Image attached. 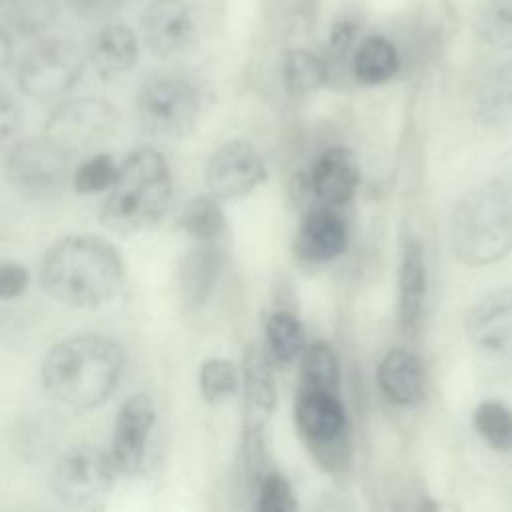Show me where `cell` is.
Instances as JSON below:
<instances>
[{"mask_svg":"<svg viewBox=\"0 0 512 512\" xmlns=\"http://www.w3.org/2000/svg\"><path fill=\"white\" fill-rule=\"evenodd\" d=\"M122 370L124 352L112 338L80 334L50 348L42 362V384L60 404L86 410L114 392Z\"/></svg>","mask_w":512,"mask_h":512,"instance_id":"6da1fadb","label":"cell"},{"mask_svg":"<svg viewBox=\"0 0 512 512\" xmlns=\"http://www.w3.org/2000/svg\"><path fill=\"white\" fill-rule=\"evenodd\" d=\"M118 250L90 234L60 238L44 256L40 280L44 290L70 306L92 308L110 300L122 282Z\"/></svg>","mask_w":512,"mask_h":512,"instance_id":"7a4b0ae2","label":"cell"},{"mask_svg":"<svg viewBox=\"0 0 512 512\" xmlns=\"http://www.w3.org/2000/svg\"><path fill=\"white\" fill-rule=\"evenodd\" d=\"M450 248L466 266H488L512 250V182L494 176L468 190L450 216Z\"/></svg>","mask_w":512,"mask_h":512,"instance_id":"3957f363","label":"cell"},{"mask_svg":"<svg viewBox=\"0 0 512 512\" xmlns=\"http://www.w3.org/2000/svg\"><path fill=\"white\" fill-rule=\"evenodd\" d=\"M102 204V222L118 232L132 234L158 222L172 194L170 168L154 148L132 152L116 170Z\"/></svg>","mask_w":512,"mask_h":512,"instance_id":"277c9868","label":"cell"},{"mask_svg":"<svg viewBox=\"0 0 512 512\" xmlns=\"http://www.w3.org/2000/svg\"><path fill=\"white\" fill-rule=\"evenodd\" d=\"M296 426L312 456L328 470L344 468L350 456L348 418L336 392L298 390Z\"/></svg>","mask_w":512,"mask_h":512,"instance_id":"5b68a950","label":"cell"},{"mask_svg":"<svg viewBox=\"0 0 512 512\" xmlns=\"http://www.w3.org/2000/svg\"><path fill=\"white\" fill-rule=\"evenodd\" d=\"M138 120L146 134L162 140L186 136L198 118L200 96L182 76L150 78L138 94Z\"/></svg>","mask_w":512,"mask_h":512,"instance_id":"8992f818","label":"cell"},{"mask_svg":"<svg viewBox=\"0 0 512 512\" xmlns=\"http://www.w3.org/2000/svg\"><path fill=\"white\" fill-rule=\"evenodd\" d=\"M118 126L116 108L94 96L60 104L46 122V138L64 152H86L106 142Z\"/></svg>","mask_w":512,"mask_h":512,"instance_id":"52a82bcc","label":"cell"},{"mask_svg":"<svg viewBox=\"0 0 512 512\" xmlns=\"http://www.w3.org/2000/svg\"><path fill=\"white\" fill-rule=\"evenodd\" d=\"M108 452L92 444H80L64 452L52 468L50 488L68 504H88L108 492L114 478Z\"/></svg>","mask_w":512,"mask_h":512,"instance_id":"ba28073f","label":"cell"},{"mask_svg":"<svg viewBox=\"0 0 512 512\" xmlns=\"http://www.w3.org/2000/svg\"><path fill=\"white\" fill-rule=\"evenodd\" d=\"M84 70L82 52L68 40L36 44L18 70L20 90L34 98H52L70 90Z\"/></svg>","mask_w":512,"mask_h":512,"instance_id":"9c48e42d","label":"cell"},{"mask_svg":"<svg viewBox=\"0 0 512 512\" xmlns=\"http://www.w3.org/2000/svg\"><path fill=\"white\" fill-rule=\"evenodd\" d=\"M6 174L12 186L28 198H48L66 182L68 152L50 138L24 140L16 144L6 162Z\"/></svg>","mask_w":512,"mask_h":512,"instance_id":"30bf717a","label":"cell"},{"mask_svg":"<svg viewBox=\"0 0 512 512\" xmlns=\"http://www.w3.org/2000/svg\"><path fill=\"white\" fill-rule=\"evenodd\" d=\"M206 186L214 198L234 200L250 194L266 178V166L248 140L224 142L206 164Z\"/></svg>","mask_w":512,"mask_h":512,"instance_id":"8fae6325","label":"cell"},{"mask_svg":"<svg viewBox=\"0 0 512 512\" xmlns=\"http://www.w3.org/2000/svg\"><path fill=\"white\" fill-rule=\"evenodd\" d=\"M470 346L494 362H512V288L486 294L466 320Z\"/></svg>","mask_w":512,"mask_h":512,"instance_id":"7c38bea8","label":"cell"},{"mask_svg":"<svg viewBox=\"0 0 512 512\" xmlns=\"http://www.w3.org/2000/svg\"><path fill=\"white\" fill-rule=\"evenodd\" d=\"M154 422L156 410L148 394L138 392L122 404L114 422L108 452L116 470L132 474L142 468Z\"/></svg>","mask_w":512,"mask_h":512,"instance_id":"4fadbf2b","label":"cell"},{"mask_svg":"<svg viewBox=\"0 0 512 512\" xmlns=\"http://www.w3.org/2000/svg\"><path fill=\"white\" fill-rule=\"evenodd\" d=\"M194 34V18L182 0H156L142 14V36L158 56L180 52Z\"/></svg>","mask_w":512,"mask_h":512,"instance_id":"5bb4252c","label":"cell"},{"mask_svg":"<svg viewBox=\"0 0 512 512\" xmlns=\"http://www.w3.org/2000/svg\"><path fill=\"white\" fill-rule=\"evenodd\" d=\"M274 400L270 364L262 350L252 346L244 360V442H264L262 434Z\"/></svg>","mask_w":512,"mask_h":512,"instance_id":"9a60e30c","label":"cell"},{"mask_svg":"<svg viewBox=\"0 0 512 512\" xmlns=\"http://www.w3.org/2000/svg\"><path fill=\"white\" fill-rule=\"evenodd\" d=\"M348 246V228L346 222L338 212L332 210V206H322L312 210L294 242L296 254L312 264H322L328 260L338 258Z\"/></svg>","mask_w":512,"mask_h":512,"instance_id":"2e32d148","label":"cell"},{"mask_svg":"<svg viewBox=\"0 0 512 512\" xmlns=\"http://www.w3.org/2000/svg\"><path fill=\"white\" fill-rule=\"evenodd\" d=\"M222 266L224 252L212 240L198 242L184 254L178 266V292L186 308H198L210 298Z\"/></svg>","mask_w":512,"mask_h":512,"instance_id":"e0dca14e","label":"cell"},{"mask_svg":"<svg viewBox=\"0 0 512 512\" xmlns=\"http://www.w3.org/2000/svg\"><path fill=\"white\" fill-rule=\"evenodd\" d=\"M358 180V164L346 148L322 152L310 170V190L324 206L346 204L354 196Z\"/></svg>","mask_w":512,"mask_h":512,"instance_id":"ac0fdd59","label":"cell"},{"mask_svg":"<svg viewBox=\"0 0 512 512\" xmlns=\"http://www.w3.org/2000/svg\"><path fill=\"white\" fill-rule=\"evenodd\" d=\"M398 310L400 324L406 334H414L420 328L424 302H426V264L422 244L408 236L402 244L400 274H398Z\"/></svg>","mask_w":512,"mask_h":512,"instance_id":"d6986e66","label":"cell"},{"mask_svg":"<svg viewBox=\"0 0 512 512\" xmlns=\"http://www.w3.org/2000/svg\"><path fill=\"white\" fill-rule=\"evenodd\" d=\"M378 384L392 404H418L424 394V370L420 358L406 348H392L378 366Z\"/></svg>","mask_w":512,"mask_h":512,"instance_id":"ffe728a7","label":"cell"},{"mask_svg":"<svg viewBox=\"0 0 512 512\" xmlns=\"http://www.w3.org/2000/svg\"><path fill=\"white\" fill-rule=\"evenodd\" d=\"M476 114L494 128H512V60L490 68L478 88Z\"/></svg>","mask_w":512,"mask_h":512,"instance_id":"44dd1931","label":"cell"},{"mask_svg":"<svg viewBox=\"0 0 512 512\" xmlns=\"http://www.w3.org/2000/svg\"><path fill=\"white\" fill-rule=\"evenodd\" d=\"M90 58L96 70L104 76L122 74L138 60V42L130 28L122 24H108L92 40Z\"/></svg>","mask_w":512,"mask_h":512,"instance_id":"7402d4cb","label":"cell"},{"mask_svg":"<svg viewBox=\"0 0 512 512\" xmlns=\"http://www.w3.org/2000/svg\"><path fill=\"white\" fill-rule=\"evenodd\" d=\"M350 68L360 84L376 86L392 80L400 68L396 46L380 34L366 36L352 52Z\"/></svg>","mask_w":512,"mask_h":512,"instance_id":"603a6c76","label":"cell"},{"mask_svg":"<svg viewBox=\"0 0 512 512\" xmlns=\"http://www.w3.org/2000/svg\"><path fill=\"white\" fill-rule=\"evenodd\" d=\"M282 78L290 96H306L330 78V70L324 58L304 48H292L282 60Z\"/></svg>","mask_w":512,"mask_h":512,"instance_id":"cb8c5ba5","label":"cell"},{"mask_svg":"<svg viewBox=\"0 0 512 512\" xmlns=\"http://www.w3.org/2000/svg\"><path fill=\"white\" fill-rule=\"evenodd\" d=\"M338 384H340V364L330 344L314 342L312 346L302 350L298 390L338 392Z\"/></svg>","mask_w":512,"mask_h":512,"instance_id":"d4e9b609","label":"cell"},{"mask_svg":"<svg viewBox=\"0 0 512 512\" xmlns=\"http://www.w3.org/2000/svg\"><path fill=\"white\" fill-rule=\"evenodd\" d=\"M476 432L500 452L512 450V412L496 400H484L472 416Z\"/></svg>","mask_w":512,"mask_h":512,"instance_id":"484cf974","label":"cell"},{"mask_svg":"<svg viewBox=\"0 0 512 512\" xmlns=\"http://www.w3.org/2000/svg\"><path fill=\"white\" fill-rule=\"evenodd\" d=\"M268 350L278 362H292L304 350V330L296 316L288 312H276L266 322Z\"/></svg>","mask_w":512,"mask_h":512,"instance_id":"4316f807","label":"cell"},{"mask_svg":"<svg viewBox=\"0 0 512 512\" xmlns=\"http://www.w3.org/2000/svg\"><path fill=\"white\" fill-rule=\"evenodd\" d=\"M180 224L198 242L214 240L224 230V214L214 196H196L184 206Z\"/></svg>","mask_w":512,"mask_h":512,"instance_id":"83f0119b","label":"cell"},{"mask_svg":"<svg viewBox=\"0 0 512 512\" xmlns=\"http://www.w3.org/2000/svg\"><path fill=\"white\" fill-rule=\"evenodd\" d=\"M478 36L496 48H512V0H486L476 14Z\"/></svg>","mask_w":512,"mask_h":512,"instance_id":"f1b7e54d","label":"cell"},{"mask_svg":"<svg viewBox=\"0 0 512 512\" xmlns=\"http://www.w3.org/2000/svg\"><path fill=\"white\" fill-rule=\"evenodd\" d=\"M240 376L236 366L224 358L206 360L200 368V390L210 404H218L236 394Z\"/></svg>","mask_w":512,"mask_h":512,"instance_id":"f546056e","label":"cell"},{"mask_svg":"<svg viewBox=\"0 0 512 512\" xmlns=\"http://www.w3.org/2000/svg\"><path fill=\"white\" fill-rule=\"evenodd\" d=\"M56 16L54 0H12L8 20L20 34H38L46 30Z\"/></svg>","mask_w":512,"mask_h":512,"instance_id":"4dcf8cb0","label":"cell"},{"mask_svg":"<svg viewBox=\"0 0 512 512\" xmlns=\"http://www.w3.org/2000/svg\"><path fill=\"white\" fill-rule=\"evenodd\" d=\"M256 508L260 512H292L296 498L290 482L280 472H266L256 480Z\"/></svg>","mask_w":512,"mask_h":512,"instance_id":"1f68e13d","label":"cell"},{"mask_svg":"<svg viewBox=\"0 0 512 512\" xmlns=\"http://www.w3.org/2000/svg\"><path fill=\"white\" fill-rule=\"evenodd\" d=\"M116 166L108 154H94L74 172V186L82 194L108 190L116 176Z\"/></svg>","mask_w":512,"mask_h":512,"instance_id":"d6a6232c","label":"cell"},{"mask_svg":"<svg viewBox=\"0 0 512 512\" xmlns=\"http://www.w3.org/2000/svg\"><path fill=\"white\" fill-rule=\"evenodd\" d=\"M360 34V20L352 14H340V18L334 20L328 32V60L326 64H342L348 58H352L356 38ZM330 70V68H328Z\"/></svg>","mask_w":512,"mask_h":512,"instance_id":"836d02e7","label":"cell"},{"mask_svg":"<svg viewBox=\"0 0 512 512\" xmlns=\"http://www.w3.org/2000/svg\"><path fill=\"white\" fill-rule=\"evenodd\" d=\"M28 286V272L20 264L0 262V298H16Z\"/></svg>","mask_w":512,"mask_h":512,"instance_id":"e575fe53","label":"cell"},{"mask_svg":"<svg viewBox=\"0 0 512 512\" xmlns=\"http://www.w3.org/2000/svg\"><path fill=\"white\" fill-rule=\"evenodd\" d=\"M20 126V106L10 92L0 88V140L12 136Z\"/></svg>","mask_w":512,"mask_h":512,"instance_id":"d590c367","label":"cell"},{"mask_svg":"<svg viewBox=\"0 0 512 512\" xmlns=\"http://www.w3.org/2000/svg\"><path fill=\"white\" fill-rule=\"evenodd\" d=\"M126 0H70L74 12L82 18H106L114 14Z\"/></svg>","mask_w":512,"mask_h":512,"instance_id":"8d00e7d4","label":"cell"},{"mask_svg":"<svg viewBox=\"0 0 512 512\" xmlns=\"http://www.w3.org/2000/svg\"><path fill=\"white\" fill-rule=\"evenodd\" d=\"M12 60V38L10 34L0 26V70H4Z\"/></svg>","mask_w":512,"mask_h":512,"instance_id":"74e56055","label":"cell"},{"mask_svg":"<svg viewBox=\"0 0 512 512\" xmlns=\"http://www.w3.org/2000/svg\"><path fill=\"white\" fill-rule=\"evenodd\" d=\"M500 166H502V170H500L498 176H502V178H506V180L512 182V154H508V156L500 162Z\"/></svg>","mask_w":512,"mask_h":512,"instance_id":"f35d334b","label":"cell"},{"mask_svg":"<svg viewBox=\"0 0 512 512\" xmlns=\"http://www.w3.org/2000/svg\"><path fill=\"white\" fill-rule=\"evenodd\" d=\"M12 0H0V8H4V6H8Z\"/></svg>","mask_w":512,"mask_h":512,"instance_id":"ab89813d","label":"cell"}]
</instances>
